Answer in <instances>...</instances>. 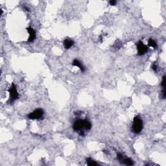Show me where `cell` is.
I'll use <instances>...</instances> for the list:
<instances>
[{
  "label": "cell",
  "instance_id": "cell-14",
  "mask_svg": "<svg viewBox=\"0 0 166 166\" xmlns=\"http://www.w3.org/2000/svg\"><path fill=\"white\" fill-rule=\"evenodd\" d=\"M152 69H153L155 72H157V70H158V66H157V64H156V62H154V64L152 65Z\"/></svg>",
  "mask_w": 166,
  "mask_h": 166
},
{
  "label": "cell",
  "instance_id": "cell-6",
  "mask_svg": "<svg viewBox=\"0 0 166 166\" xmlns=\"http://www.w3.org/2000/svg\"><path fill=\"white\" fill-rule=\"evenodd\" d=\"M27 30L29 34L28 42H33L34 40H35V38H36V32H35V30H34L31 27H29L28 28H27Z\"/></svg>",
  "mask_w": 166,
  "mask_h": 166
},
{
  "label": "cell",
  "instance_id": "cell-3",
  "mask_svg": "<svg viewBox=\"0 0 166 166\" xmlns=\"http://www.w3.org/2000/svg\"><path fill=\"white\" fill-rule=\"evenodd\" d=\"M8 91L10 95L9 101V102L10 103H12L14 101H16V99H18L19 97V94L17 91L16 86L15 85L14 83H12V85L11 86V87H10Z\"/></svg>",
  "mask_w": 166,
  "mask_h": 166
},
{
  "label": "cell",
  "instance_id": "cell-11",
  "mask_svg": "<svg viewBox=\"0 0 166 166\" xmlns=\"http://www.w3.org/2000/svg\"><path fill=\"white\" fill-rule=\"evenodd\" d=\"M86 162L87 164L90 166H95V165H97V163L95 162L94 160L90 158H86Z\"/></svg>",
  "mask_w": 166,
  "mask_h": 166
},
{
  "label": "cell",
  "instance_id": "cell-8",
  "mask_svg": "<svg viewBox=\"0 0 166 166\" xmlns=\"http://www.w3.org/2000/svg\"><path fill=\"white\" fill-rule=\"evenodd\" d=\"M74 45V42L71 39H66L64 41V46L66 49H69Z\"/></svg>",
  "mask_w": 166,
  "mask_h": 166
},
{
  "label": "cell",
  "instance_id": "cell-4",
  "mask_svg": "<svg viewBox=\"0 0 166 166\" xmlns=\"http://www.w3.org/2000/svg\"><path fill=\"white\" fill-rule=\"evenodd\" d=\"M43 116H44V110L41 108H38L31 113L29 114L27 117L30 120H39L41 119Z\"/></svg>",
  "mask_w": 166,
  "mask_h": 166
},
{
  "label": "cell",
  "instance_id": "cell-13",
  "mask_svg": "<svg viewBox=\"0 0 166 166\" xmlns=\"http://www.w3.org/2000/svg\"><path fill=\"white\" fill-rule=\"evenodd\" d=\"M166 96V92H165V88H163L162 91V93H161V97H162L163 99H164L165 98Z\"/></svg>",
  "mask_w": 166,
  "mask_h": 166
},
{
  "label": "cell",
  "instance_id": "cell-1",
  "mask_svg": "<svg viewBox=\"0 0 166 166\" xmlns=\"http://www.w3.org/2000/svg\"><path fill=\"white\" fill-rule=\"evenodd\" d=\"M73 130L80 136L85 135V133L89 131L92 128V124L87 120H77L73 125Z\"/></svg>",
  "mask_w": 166,
  "mask_h": 166
},
{
  "label": "cell",
  "instance_id": "cell-5",
  "mask_svg": "<svg viewBox=\"0 0 166 166\" xmlns=\"http://www.w3.org/2000/svg\"><path fill=\"white\" fill-rule=\"evenodd\" d=\"M137 50H138V54L141 56L144 55L148 51V47L147 45H144V43L141 41L138 42L137 44Z\"/></svg>",
  "mask_w": 166,
  "mask_h": 166
},
{
  "label": "cell",
  "instance_id": "cell-9",
  "mask_svg": "<svg viewBox=\"0 0 166 166\" xmlns=\"http://www.w3.org/2000/svg\"><path fill=\"white\" fill-rule=\"evenodd\" d=\"M122 163H123L124 164L127 165H132L133 164H134V162H133V161L130 158H125L123 159V160Z\"/></svg>",
  "mask_w": 166,
  "mask_h": 166
},
{
  "label": "cell",
  "instance_id": "cell-10",
  "mask_svg": "<svg viewBox=\"0 0 166 166\" xmlns=\"http://www.w3.org/2000/svg\"><path fill=\"white\" fill-rule=\"evenodd\" d=\"M148 45H149V46L152 47V48H153L154 49H156L157 48L156 42L152 38H150L149 40V41H148Z\"/></svg>",
  "mask_w": 166,
  "mask_h": 166
},
{
  "label": "cell",
  "instance_id": "cell-2",
  "mask_svg": "<svg viewBox=\"0 0 166 166\" xmlns=\"http://www.w3.org/2000/svg\"><path fill=\"white\" fill-rule=\"evenodd\" d=\"M143 129V121L141 118L136 116L134 118L132 126V131L135 134H139Z\"/></svg>",
  "mask_w": 166,
  "mask_h": 166
},
{
  "label": "cell",
  "instance_id": "cell-15",
  "mask_svg": "<svg viewBox=\"0 0 166 166\" xmlns=\"http://www.w3.org/2000/svg\"><path fill=\"white\" fill-rule=\"evenodd\" d=\"M109 3L110 4V5L114 6L117 3V2H116V0H112V1H110V2H109Z\"/></svg>",
  "mask_w": 166,
  "mask_h": 166
},
{
  "label": "cell",
  "instance_id": "cell-12",
  "mask_svg": "<svg viewBox=\"0 0 166 166\" xmlns=\"http://www.w3.org/2000/svg\"><path fill=\"white\" fill-rule=\"evenodd\" d=\"M162 86L163 87V88H165V85H166V81H165V76H163V78H162Z\"/></svg>",
  "mask_w": 166,
  "mask_h": 166
},
{
  "label": "cell",
  "instance_id": "cell-7",
  "mask_svg": "<svg viewBox=\"0 0 166 166\" xmlns=\"http://www.w3.org/2000/svg\"><path fill=\"white\" fill-rule=\"evenodd\" d=\"M72 65L74 66L78 67L82 72H85V68H84V66L82 65V63H81L79 60H77V59H75V60H73V62H72Z\"/></svg>",
  "mask_w": 166,
  "mask_h": 166
}]
</instances>
